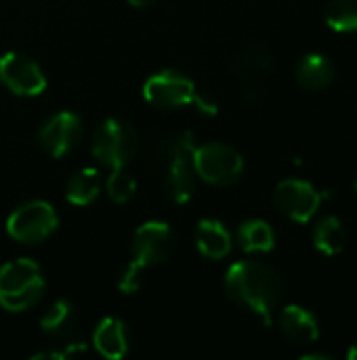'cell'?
Instances as JSON below:
<instances>
[{"label": "cell", "mask_w": 357, "mask_h": 360, "mask_svg": "<svg viewBox=\"0 0 357 360\" xmlns=\"http://www.w3.org/2000/svg\"><path fill=\"white\" fill-rule=\"evenodd\" d=\"M194 150H196V139H194V133L189 131L173 135L170 139L162 143V150H160V158L166 171L164 188H166V194L177 205L189 202L196 190Z\"/></svg>", "instance_id": "2"}, {"label": "cell", "mask_w": 357, "mask_h": 360, "mask_svg": "<svg viewBox=\"0 0 357 360\" xmlns=\"http://www.w3.org/2000/svg\"><path fill=\"white\" fill-rule=\"evenodd\" d=\"M44 276L36 262L21 257L0 268V306L8 312H25L40 302Z\"/></svg>", "instance_id": "3"}, {"label": "cell", "mask_w": 357, "mask_h": 360, "mask_svg": "<svg viewBox=\"0 0 357 360\" xmlns=\"http://www.w3.org/2000/svg\"><path fill=\"white\" fill-rule=\"evenodd\" d=\"M133 6H149L151 2H156V0H128Z\"/></svg>", "instance_id": "25"}, {"label": "cell", "mask_w": 357, "mask_h": 360, "mask_svg": "<svg viewBox=\"0 0 357 360\" xmlns=\"http://www.w3.org/2000/svg\"><path fill=\"white\" fill-rule=\"evenodd\" d=\"M345 240H347L345 226L335 215L324 217L314 230V245L324 255H339L345 249Z\"/></svg>", "instance_id": "18"}, {"label": "cell", "mask_w": 357, "mask_h": 360, "mask_svg": "<svg viewBox=\"0 0 357 360\" xmlns=\"http://www.w3.org/2000/svg\"><path fill=\"white\" fill-rule=\"evenodd\" d=\"M59 226L55 209L44 200H32L17 207L6 219V232L13 240L23 245H38L46 240Z\"/></svg>", "instance_id": "6"}, {"label": "cell", "mask_w": 357, "mask_h": 360, "mask_svg": "<svg viewBox=\"0 0 357 360\" xmlns=\"http://www.w3.org/2000/svg\"><path fill=\"white\" fill-rule=\"evenodd\" d=\"M93 344L101 356L109 360H120L128 352V331L118 319H103L95 329Z\"/></svg>", "instance_id": "15"}, {"label": "cell", "mask_w": 357, "mask_h": 360, "mask_svg": "<svg viewBox=\"0 0 357 360\" xmlns=\"http://www.w3.org/2000/svg\"><path fill=\"white\" fill-rule=\"evenodd\" d=\"M0 80L11 93L21 97H34L46 89V76L40 65L21 53H4L0 57Z\"/></svg>", "instance_id": "9"}, {"label": "cell", "mask_w": 357, "mask_h": 360, "mask_svg": "<svg viewBox=\"0 0 357 360\" xmlns=\"http://www.w3.org/2000/svg\"><path fill=\"white\" fill-rule=\"evenodd\" d=\"M40 327L48 335H63L74 327V306L67 300L53 302L40 316Z\"/></svg>", "instance_id": "20"}, {"label": "cell", "mask_w": 357, "mask_h": 360, "mask_svg": "<svg viewBox=\"0 0 357 360\" xmlns=\"http://www.w3.org/2000/svg\"><path fill=\"white\" fill-rule=\"evenodd\" d=\"M356 192H357V179H356Z\"/></svg>", "instance_id": "27"}, {"label": "cell", "mask_w": 357, "mask_h": 360, "mask_svg": "<svg viewBox=\"0 0 357 360\" xmlns=\"http://www.w3.org/2000/svg\"><path fill=\"white\" fill-rule=\"evenodd\" d=\"M238 243L246 253H269L276 245V234L267 221L250 219L240 226Z\"/></svg>", "instance_id": "17"}, {"label": "cell", "mask_w": 357, "mask_h": 360, "mask_svg": "<svg viewBox=\"0 0 357 360\" xmlns=\"http://www.w3.org/2000/svg\"><path fill=\"white\" fill-rule=\"evenodd\" d=\"M303 360H332L330 354H322V352H311V354H303Z\"/></svg>", "instance_id": "24"}, {"label": "cell", "mask_w": 357, "mask_h": 360, "mask_svg": "<svg viewBox=\"0 0 357 360\" xmlns=\"http://www.w3.org/2000/svg\"><path fill=\"white\" fill-rule=\"evenodd\" d=\"M145 266H141L139 262H130L128 266H126V270L122 272V276H120V281H118V289L124 293V295H133V293H137L139 289H141V285H143V278H145Z\"/></svg>", "instance_id": "23"}, {"label": "cell", "mask_w": 357, "mask_h": 360, "mask_svg": "<svg viewBox=\"0 0 357 360\" xmlns=\"http://www.w3.org/2000/svg\"><path fill=\"white\" fill-rule=\"evenodd\" d=\"M274 70V57L263 44H248L236 55L234 72L244 82H259Z\"/></svg>", "instance_id": "13"}, {"label": "cell", "mask_w": 357, "mask_h": 360, "mask_svg": "<svg viewBox=\"0 0 357 360\" xmlns=\"http://www.w3.org/2000/svg\"><path fill=\"white\" fill-rule=\"evenodd\" d=\"M297 82L307 91H322L332 84L335 80V63L320 53L305 55L295 70Z\"/></svg>", "instance_id": "16"}, {"label": "cell", "mask_w": 357, "mask_h": 360, "mask_svg": "<svg viewBox=\"0 0 357 360\" xmlns=\"http://www.w3.org/2000/svg\"><path fill=\"white\" fill-rule=\"evenodd\" d=\"M101 190V177L97 169H82L78 173H74L67 181V190L65 196L72 205L78 207H86L90 205Z\"/></svg>", "instance_id": "19"}, {"label": "cell", "mask_w": 357, "mask_h": 360, "mask_svg": "<svg viewBox=\"0 0 357 360\" xmlns=\"http://www.w3.org/2000/svg\"><path fill=\"white\" fill-rule=\"evenodd\" d=\"M82 135V122L74 112H57L50 116L38 133L42 150L55 158L65 156L78 143Z\"/></svg>", "instance_id": "11"}, {"label": "cell", "mask_w": 357, "mask_h": 360, "mask_svg": "<svg viewBox=\"0 0 357 360\" xmlns=\"http://www.w3.org/2000/svg\"><path fill=\"white\" fill-rule=\"evenodd\" d=\"M324 17L328 27H332L335 32H356L357 0H328Z\"/></svg>", "instance_id": "21"}, {"label": "cell", "mask_w": 357, "mask_h": 360, "mask_svg": "<svg viewBox=\"0 0 357 360\" xmlns=\"http://www.w3.org/2000/svg\"><path fill=\"white\" fill-rule=\"evenodd\" d=\"M175 249V234L164 221L143 224L133 238V259L145 268L158 266L170 257Z\"/></svg>", "instance_id": "10"}, {"label": "cell", "mask_w": 357, "mask_h": 360, "mask_svg": "<svg viewBox=\"0 0 357 360\" xmlns=\"http://www.w3.org/2000/svg\"><path fill=\"white\" fill-rule=\"evenodd\" d=\"M137 146H139L137 131L128 122L118 118L103 120L93 133V141H90L93 156L101 165L109 167L112 171L124 169L133 160Z\"/></svg>", "instance_id": "4"}, {"label": "cell", "mask_w": 357, "mask_h": 360, "mask_svg": "<svg viewBox=\"0 0 357 360\" xmlns=\"http://www.w3.org/2000/svg\"><path fill=\"white\" fill-rule=\"evenodd\" d=\"M280 329L292 344H311L320 338V323L303 306H286L280 314Z\"/></svg>", "instance_id": "12"}, {"label": "cell", "mask_w": 357, "mask_h": 360, "mask_svg": "<svg viewBox=\"0 0 357 360\" xmlns=\"http://www.w3.org/2000/svg\"><path fill=\"white\" fill-rule=\"evenodd\" d=\"M198 91L191 78L179 72H158L149 76L143 84V97L147 103L160 110H175L194 103Z\"/></svg>", "instance_id": "7"}, {"label": "cell", "mask_w": 357, "mask_h": 360, "mask_svg": "<svg viewBox=\"0 0 357 360\" xmlns=\"http://www.w3.org/2000/svg\"><path fill=\"white\" fill-rule=\"evenodd\" d=\"M105 190H107V196L118 202V205H124L128 202L135 192H137V181L133 179V175H128L124 169H114V173L107 177V184H105Z\"/></svg>", "instance_id": "22"}, {"label": "cell", "mask_w": 357, "mask_h": 360, "mask_svg": "<svg viewBox=\"0 0 357 360\" xmlns=\"http://www.w3.org/2000/svg\"><path fill=\"white\" fill-rule=\"evenodd\" d=\"M347 359L349 360H357V342L349 348V352H347Z\"/></svg>", "instance_id": "26"}, {"label": "cell", "mask_w": 357, "mask_h": 360, "mask_svg": "<svg viewBox=\"0 0 357 360\" xmlns=\"http://www.w3.org/2000/svg\"><path fill=\"white\" fill-rule=\"evenodd\" d=\"M196 247L208 259H223L231 253L234 240L221 221L202 219L196 228Z\"/></svg>", "instance_id": "14"}, {"label": "cell", "mask_w": 357, "mask_h": 360, "mask_svg": "<svg viewBox=\"0 0 357 360\" xmlns=\"http://www.w3.org/2000/svg\"><path fill=\"white\" fill-rule=\"evenodd\" d=\"M194 169L196 175L213 186H229L244 171L242 154L221 141L196 146L194 150Z\"/></svg>", "instance_id": "5"}, {"label": "cell", "mask_w": 357, "mask_h": 360, "mask_svg": "<svg viewBox=\"0 0 357 360\" xmlns=\"http://www.w3.org/2000/svg\"><path fill=\"white\" fill-rule=\"evenodd\" d=\"M225 291L234 304L257 314L265 327H271L284 283L280 274L261 262H238L225 274Z\"/></svg>", "instance_id": "1"}, {"label": "cell", "mask_w": 357, "mask_h": 360, "mask_svg": "<svg viewBox=\"0 0 357 360\" xmlns=\"http://www.w3.org/2000/svg\"><path fill=\"white\" fill-rule=\"evenodd\" d=\"M322 200V192L303 179H284L274 192V202L280 213L299 224H307L318 213Z\"/></svg>", "instance_id": "8"}]
</instances>
